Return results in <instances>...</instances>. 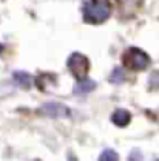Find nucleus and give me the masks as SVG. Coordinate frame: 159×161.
Wrapping results in <instances>:
<instances>
[{
	"label": "nucleus",
	"mask_w": 159,
	"mask_h": 161,
	"mask_svg": "<svg viewBox=\"0 0 159 161\" xmlns=\"http://www.w3.org/2000/svg\"><path fill=\"white\" fill-rule=\"evenodd\" d=\"M111 5L108 0H88L83 6V19L88 23H102L110 17Z\"/></svg>",
	"instance_id": "1"
},
{
	"label": "nucleus",
	"mask_w": 159,
	"mask_h": 161,
	"mask_svg": "<svg viewBox=\"0 0 159 161\" xmlns=\"http://www.w3.org/2000/svg\"><path fill=\"white\" fill-rule=\"evenodd\" d=\"M124 64L127 68L139 71V70H145L150 65V58L145 51L139 48H128L124 54Z\"/></svg>",
	"instance_id": "2"
},
{
	"label": "nucleus",
	"mask_w": 159,
	"mask_h": 161,
	"mask_svg": "<svg viewBox=\"0 0 159 161\" xmlns=\"http://www.w3.org/2000/svg\"><path fill=\"white\" fill-rule=\"evenodd\" d=\"M68 68L79 80L87 79V75L90 71V60L80 53H74L68 59Z\"/></svg>",
	"instance_id": "3"
},
{
	"label": "nucleus",
	"mask_w": 159,
	"mask_h": 161,
	"mask_svg": "<svg viewBox=\"0 0 159 161\" xmlns=\"http://www.w3.org/2000/svg\"><path fill=\"white\" fill-rule=\"evenodd\" d=\"M40 112L50 118H65L70 115L68 107H65L63 104H59V102H46L42 105Z\"/></svg>",
	"instance_id": "4"
},
{
	"label": "nucleus",
	"mask_w": 159,
	"mask_h": 161,
	"mask_svg": "<svg viewBox=\"0 0 159 161\" xmlns=\"http://www.w3.org/2000/svg\"><path fill=\"white\" fill-rule=\"evenodd\" d=\"M130 119H131V115H130L127 110H122V108L116 110V112L113 113V116H111V121H113L116 125H119V127H125V125L130 122Z\"/></svg>",
	"instance_id": "5"
},
{
	"label": "nucleus",
	"mask_w": 159,
	"mask_h": 161,
	"mask_svg": "<svg viewBox=\"0 0 159 161\" xmlns=\"http://www.w3.org/2000/svg\"><path fill=\"white\" fill-rule=\"evenodd\" d=\"M94 87H96L94 80L82 79L76 84V87H74V93H76V95H87V93H90L91 90H94Z\"/></svg>",
	"instance_id": "6"
},
{
	"label": "nucleus",
	"mask_w": 159,
	"mask_h": 161,
	"mask_svg": "<svg viewBox=\"0 0 159 161\" xmlns=\"http://www.w3.org/2000/svg\"><path fill=\"white\" fill-rule=\"evenodd\" d=\"M13 78L16 80V84L19 87H22V88H29L31 84H33V78L28 73H25V71H16L13 75Z\"/></svg>",
	"instance_id": "7"
},
{
	"label": "nucleus",
	"mask_w": 159,
	"mask_h": 161,
	"mask_svg": "<svg viewBox=\"0 0 159 161\" xmlns=\"http://www.w3.org/2000/svg\"><path fill=\"white\" fill-rule=\"evenodd\" d=\"M99 161H119V155H118V152H114L111 149H107L100 153Z\"/></svg>",
	"instance_id": "8"
},
{
	"label": "nucleus",
	"mask_w": 159,
	"mask_h": 161,
	"mask_svg": "<svg viewBox=\"0 0 159 161\" xmlns=\"http://www.w3.org/2000/svg\"><path fill=\"white\" fill-rule=\"evenodd\" d=\"M124 79H125L124 71H122L120 68H114V70H113V73H111L110 80H111V82H114V84H120V82H124Z\"/></svg>",
	"instance_id": "9"
},
{
	"label": "nucleus",
	"mask_w": 159,
	"mask_h": 161,
	"mask_svg": "<svg viewBox=\"0 0 159 161\" xmlns=\"http://www.w3.org/2000/svg\"><path fill=\"white\" fill-rule=\"evenodd\" d=\"M150 85L151 88H159V71H155L150 78Z\"/></svg>",
	"instance_id": "10"
},
{
	"label": "nucleus",
	"mask_w": 159,
	"mask_h": 161,
	"mask_svg": "<svg viewBox=\"0 0 159 161\" xmlns=\"http://www.w3.org/2000/svg\"><path fill=\"white\" fill-rule=\"evenodd\" d=\"M130 161H142V155L139 150H133L130 153Z\"/></svg>",
	"instance_id": "11"
},
{
	"label": "nucleus",
	"mask_w": 159,
	"mask_h": 161,
	"mask_svg": "<svg viewBox=\"0 0 159 161\" xmlns=\"http://www.w3.org/2000/svg\"><path fill=\"white\" fill-rule=\"evenodd\" d=\"M2 51H3V45L0 43V54H2Z\"/></svg>",
	"instance_id": "12"
}]
</instances>
